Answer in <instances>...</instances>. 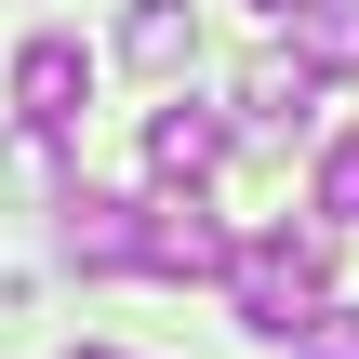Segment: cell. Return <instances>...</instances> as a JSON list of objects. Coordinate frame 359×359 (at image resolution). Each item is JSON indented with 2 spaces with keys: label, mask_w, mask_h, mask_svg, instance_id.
Instances as JSON below:
<instances>
[{
  "label": "cell",
  "mask_w": 359,
  "mask_h": 359,
  "mask_svg": "<svg viewBox=\"0 0 359 359\" xmlns=\"http://www.w3.org/2000/svg\"><path fill=\"white\" fill-rule=\"evenodd\" d=\"M226 306H240L266 346H306V320L333 306V226H266V240H240Z\"/></svg>",
  "instance_id": "6da1fadb"
},
{
  "label": "cell",
  "mask_w": 359,
  "mask_h": 359,
  "mask_svg": "<svg viewBox=\"0 0 359 359\" xmlns=\"http://www.w3.org/2000/svg\"><path fill=\"white\" fill-rule=\"evenodd\" d=\"M53 240H67V266H93V280H147V200L67 187V200H53Z\"/></svg>",
  "instance_id": "7a4b0ae2"
},
{
  "label": "cell",
  "mask_w": 359,
  "mask_h": 359,
  "mask_svg": "<svg viewBox=\"0 0 359 359\" xmlns=\"http://www.w3.org/2000/svg\"><path fill=\"white\" fill-rule=\"evenodd\" d=\"M213 173H226V120H213V107H187V93H173V107H160V120H147V187H173V200H200V187H213Z\"/></svg>",
  "instance_id": "3957f363"
},
{
  "label": "cell",
  "mask_w": 359,
  "mask_h": 359,
  "mask_svg": "<svg viewBox=\"0 0 359 359\" xmlns=\"http://www.w3.org/2000/svg\"><path fill=\"white\" fill-rule=\"evenodd\" d=\"M226 266H240V240H226L200 200L160 187V200H147V280H226Z\"/></svg>",
  "instance_id": "277c9868"
},
{
  "label": "cell",
  "mask_w": 359,
  "mask_h": 359,
  "mask_svg": "<svg viewBox=\"0 0 359 359\" xmlns=\"http://www.w3.org/2000/svg\"><path fill=\"white\" fill-rule=\"evenodd\" d=\"M80 93H93V53H80V40H27V53H13V120H27V133H67Z\"/></svg>",
  "instance_id": "5b68a950"
},
{
  "label": "cell",
  "mask_w": 359,
  "mask_h": 359,
  "mask_svg": "<svg viewBox=\"0 0 359 359\" xmlns=\"http://www.w3.org/2000/svg\"><path fill=\"white\" fill-rule=\"evenodd\" d=\"M306 107H320V53H306V40H293V53H253V67H240V120L293 133Z\"/></svg>",
  "instance_id": "8992f818"
},
{
  "label": "cell",
  "mask_w": 359,
  "mask_h": 359,
  "mask_svg": "<svg viewBox=\"0 0 359 359\" xmlns=\"http://www.w3.org/2000/svg\"><path fill=\"white\" fill-rule=\"evenodd\" d=\"M120 53H133L147 80H187V67H200V13H187V0H133V13H120Z\"/></svg>",
  "instance_id": "52a82bcc"
},
{
  "label": "cell",
  "mask_w": 359,
  "mask_h": 359,
  "mask_svg": "<svg viewBox=\"0 0 359 359\" xmlns=\"http://www.w3.org/2000/svg\"><path fill=\"white\" fill-rule=\"evenodd\" d=\"M293 40L320 53V80H359V0H320V13H306Z\"/></svg>",
  "instance_id": "ba28073f"
},
{
  "label": "cell",
  "mask_w": 359,
  "mask_h": 359,
  "mask_svg": "<svg viewBox=\"0 0 359 359\" xmlns=\"http://www.w3.org/2000/svg\"><path fill=\"white\" fill-rule=\"evenodd\" d=\"M306 200H320V226H359V120L320 147V187H306Z\"/></svg>",
  "instance_id": "9c48e42d"
},
{
  "label": "cell",
  "mask_w": 359,
  "mask_h": 359,
  "mask_svg": "<svg viewBox=\"0 0 359 359\" xmlns=\"http://www.w3.org/2000/svg\"><path fill=\"white\" fill-rule=\"evenodd\" d=\"M306 359H359V306H320L306 320Z\"/></svg>",
  "instance_id": "30bf717a"
},
{
  "label": "cell",
  "mask_w": 359,
  "mask_h": 359,
  "mask_svg": "<svg viewBox=\"0 0 359 359\" xmlns=\"http://www.w3.org/2000/svg\"><path fill=\"white\" fill-rule=\"evenodd\" d=\"M253 13H266V27H306V13H320V0H253Z\"/></svg>",
  "instance_id": "8fae6325"
},
{
  "label": "cell",
  "mask_w": 359,
  "mask_h": 359,
  "mask_svg": "<svg viewBox=\"0 0 359 359\" xmlns=\"http://www.w3.org/2000/svg\"><path fill=\"white\" fill-rule=\"evenodd\" d=\"M80 359H120V346H80Z\"/></svg>",
  "instance_id": "7c38bea8"
}]
</instances>
